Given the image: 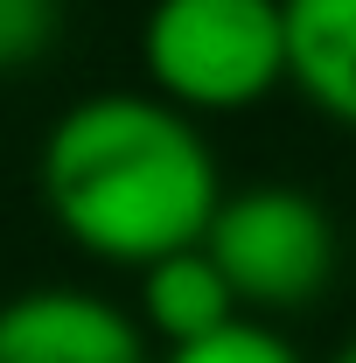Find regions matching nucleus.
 <instances>
[{"label":"nucleus","mask_w":356,"mask_h":363,"mask_svg":"<svg viewBox=\"0 0 356 363\" xmlns=\"http://www.w3.org/2000/svg\"><path fill=\"white\" fill-rule=\"evenodd\" d=\"M287 84L321 119L356 133V0H279Z\"/></svg>","instance_id":"obj_5"},{"label":"nucleus","mask_w":356,"mask_h":363,"mask_svg":"<svg viewBox=\"0 0 356 363\" xmlns=\"http://www.w3.org/2000/svg\"><path fill=\"white\" fill-rule=\"evenodd\" d=\"M328 363H356V335H350V342H343V350H335Z\"/></svg>","instance_id":"obj_9"},{"label":"nucleus","mask_w":356,"mask_h":363,"mask_svg":"<svg viewBox=\"0 0 356 363\" xmlns=\"http://www.w3.org/2000/svg\"><path fill=\"white\" fill-rule=\"evenodd\" d=\"M35 182L77 252L133 272L196 252L223 210L217 147L154 91H91L56 112Z\"/></svg>","instance_id":"obj_1"},{"label":"nucleus","mask_w":356,"mask_h":363,"mask_svg":"<svg viewBox=\"0 0 356 363\" xmlns=\"http://www.w3.org/2000/svg\"><path fill=\"white\" fill-rule=\"evenodd\" d=\"M0 363H147V328L84 286H28L0 308Z\"/></svg>","instance_id":"obj_4"},{"label":"nucleus","mask_w":356,"mask_h":363,"mask_svg":"<svg viewBox=\"0 0 356 363\" xmlns=\"http://www.w3.org/2000/svg\"><path fill=\"white\" fill-rule=\"evenodd\" d=\"M203 252L217 259L238 308H252V321L301 315L335 279V217L294 182H259V189L223 196Z\"/></svg>","instance_id":"obj_3"},{"label":"nucleus","mask_w":356,"mask_h":363,"mask_svg":"<svg viewBox=\"0 0 356 363\" xmlns=\"http://www.w3.org/2000/svg\"><path fill=\"white\" fill-rule=\"evenodd\" d=\"M63 28V0H0V77L43 63Z\"/></svg>","instance_id":"obj_8"},{"label":"nucleus","mask_w":356,"mask_h":363,"mask_svg":"<svg viewBox=\"0 0 356 363\" xmlns=\"http://www.w3.org/2000/svg\"><path fill=\"white\" fill-rule=\"evenodd\" d=\"M161 363H301V350H294V342H287L272 321L238 315L230 328L203 335V342H189V350H168Z\"/></svg>","instance_id":"obj_7"},{"label":"nucleus","mask_w":356,"mask_h":363,"mask_svg":"<svg viewBox=\"0 0 356 363\" xmlns=\"http://www.w3.org/2000/svg\"><path fill=\"white\" fill-rule=\"evenodd\" d=\"M238 315H245V308H238V294L223 286L217 259H210L203 245L140 272V328H154L168 350H189V342L230 328Z\"/></svg>","instance_id":"obj_6"},{"label":"nucleus","mask_w":356,"mask_h":363,"mask_svg":"<svg viewBox=\"0 0 356 363\" xmlns=\"http://www.w3.org/2000/svg\"><path fill=\"white\" fill-rule=\"evenodd\" d=\"M140 70L175 112H252L287 84L279 0H154L140 21Z\"/></svg>","instance_id":"obj_2"}]
</instances>
